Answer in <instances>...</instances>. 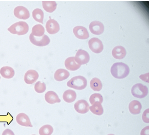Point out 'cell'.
Here are the masks:
<instances>
[{"label": "cell", "instance_id": "cell-28", "mask_svg": "<svg viewBox=\"0 0 149 135\" xmlns=\"http://www.w3.org/2000/svg\"><path fill=\"white\" fill-rule=\"evenodd\" d=\"M103 98L102 95L99 93H95L91 95L89 101L91 105H93L96 102H99L100 104L102 103Z\"/></svg>", "mask_w": 149, "mask_h": 135}, {"label": "cell", "instance_id": "cell-16", "mask_svg": "<svg viewBox=\"0 0 149 135\" xmlns=\"http://www.w3.org/2000/svg\"><path fill=\"white\" fill-rule=\"evenodd\" d=\"M45 99L47 102L51 104L59 103L61 101L57 94L52 91H48L45 94Z\"/></svg>", "mask_w": 149, "mask_h": 135}, {"label": "cell", "instance_id": "cell-23", "mask_svg": "<svg viewBox=\"0 0 149 135\" xmlns=\"http://www.w3.org/2000/svg\"><path fill=\"white\" fill-rule=\"evenodd\" d=\"M90 111L94 114L101 116L104 113V109L100 103L96 102L89 107Z\"/></svg>", "mask_w": 149, "mask_h": 135}, {"label": "cell", "instance_id": "cell-27", "mask_svg": "<svg viewBox=\"0 0 149 135\" xmlns=\"http://www.w3.org/2000/svg\"><path fill=\"white\" fill-rule=\"evenodd\" d=\"M52 127L49 125H45L42 127L39 130L40 135H51L53 132Z\"/></svg>", "mask_w": 149, "mask_h": 135}, {"label": "cell", "instance_id": "cell-17", "mask_svg": "<svg viewBox=\"0 0 149 135\" xmlns=\"http://www.w3.org/2000/svg\"><path fill=\"white\" fill-rule=\"evenodd\" d=\"M129 108L130 112L131 114L137 115L140 113L142 106L139 102L134 100L130 102Z\"/></svg>", "mask_w": 149, "mask_h": 135}, {"label": "cell", "instance_id": "cell-1", "mask_svg": "<svg viewBox=\"0 0 149 135\" xmlns=\"http://www.w3.org/2000/svg\"><path fill=\"white\" fill-rule=\"evenodd\" d=\"M130 72V69L128 66L122 62L114 63L111 68L112 75L117 79H122L126 77Z\"/></svg>", "mask_w": 149, "mask_h": 135}, {"label": "cell", "instance_id": "cell-33", "mask_svg": "<svg viewBox=\"0 0 149 135\" xmlns=\"http://www.w3.org/2000/svg\"><path fill=\"white\" fill-rule=\"evenodd\" d=\"M107 135H115L113 134H108Z\"/></svg>", "mask_w": 149, "mask_h": 135}, {"label": "cell", "instance_id": "cell-2", "mask_svg": "<svg viewBox=\"0 0 149 135\" xmlns=\"http://www.w3.org/2000/svg\"><path fill=\"white\" fill-rule=\"evenodd\" d=\"M87 84L86 79L79 76L73 77L67 83L68 87L75 90H81L84 89Z\"/></svg>", "mask_w": 149, "mask_h": 135}, {"label": "cell", "instance_id": "cell-10", "mask_svg": "<svg viewBox=\"0 0 149 135\" xmlns=\"http://www.w3.org/2000/svg\"><path fill=\"white\" fill-rule=\"evenodd\" d=\"M89 107L87 102L83 100L77 101L74 105L75 110L77 113L81 114H85L88 112Z\"/></svg>", "mask_w": 149, "mask_h": 135}, {"label": "cell", "instance_id": "cell-11", "mask_svg": "<svg viewBox=\"0 0 149 135\" xmlns=\"http://www.w3.org/2000/svg\"><path fill=\"white\" fill-rule=\"evenodd\" d=\"M47 31L50 34H54L58 32L60 26L58 22L55 20L50 19L47 22L46 25Z\"/></svg>", "mask_w": 149, "mask_h": 135}, {"label": "cell", "instance_id": "cell-26", "mask_svg": "<svg viewBox=\"0 0 149 135\" xmlns=\"http://www.w3.org/2000/svg\"><path fill=\"white\" fill-rule=\"evenodd\" d=\"M44 13L41 9H36L33 12V17L34 19L37 22L43 24Z\"/></svg>", "mask_w": 149, "mask_h": 135}, {"label": "cell", "instance_id": "cell-4", "mask_svg": "<svg viewBox=\"0 0 149 135\" xmlns=\"http://www.w3.org/2000/svg\"><path fill=\"white\" fill-rule=\"evenodd\" d=\"M133 96L139 99H142L147 96L148 93L147 87L142 84H137L133 86L131 89Z\"/></svg>", "mask_w": 149, "mask_h": 135}, {"label": "cell", "instance_id": "cell-9", "mask_svg": "<svg viewBox=\"0 0 149 135\" xmlns=\"http://www.w3.org/2000/svg\"><path fill=\"white\" fill-rule=\"evenodd\" d=\"M14 13L15 16L20 19L26 20L30 17L29 10L23 6H18L15 8Z\"/></svg>", "mask_w": 149, "mask_h": 135}, {"label": "cell", "instance_id": "cell-31", "mask_svg": "<svg viewBox=\"0 0 149 135\" xmlns=\"http://www.w3.org/2000/svg\"><path fill=\"white\" fill-rule=\"evenodd\" d=\"M2 135H15V134L11 129H6L3 132Z\"/></svg>", "mask_w": 149, "mask_h": 135}, {"label": "cell", "instance_id": "cell-19", "mask_svg": "<svg viewBox=\"0 0 149 135\" xmlns=\"http://www.w3.org/2000/svg\"><path fill=\"white\" fill-rule=\"evenodd\" d=\"M70 76V73L67 70L60 69L56 71L54 74V78L58 81H61L66 80Z\"/></svg>", "mask_w": 149, "mask_h": 135}, {"label": "cell", "instance_id": "cell-30", "mask_svg": "<svg viewBox=\"0 0 149 135\" xmlns=\"http://www.w3.org/2000/svg\"><path fill=\"white\" fill-rule=\"evenodd\" d=\"M143 120L146 123H149V109L145 110L143 115Z\"/></svg>", "mask_w": 149, "mask_h": 135}, {"label": "cell", "instance_id": "cell-21", "mask_svg": "<svg viewBox=\"0 0 149 135\" xmlns=\"http://www.w3.org/2000/svg\"><path fill=\"white\" fill-rule=\"evenodd\" d=\"M77 95L74 90H69L65 91L63 96L64 100L68 103H72L76 100Z\"/></svg>", "mask_w": 149, "mask_h": 135}, {"label": "cell", "instance_id": "cell-7", "mask_svg": "<svg viewBox=\"0 0 149 135\" xmlns=\"http://www.w3.org/2000/svg\"><path fill=\"white\" fill-rule=\"evenodd\" d=\"M90 56L88 53L84 50L79 49L77 52L74 57L76 62L78 65H81L87 64L89 61Z\"/></svg>", "mask_w": 149, "mask_h": 135}, {"label": "cell", "instance_id": "cell-15", "mask_svg": "<svg viewBox=\"0 0 149 135\" xmlns=\"http://www.w3.org/2000/svg\"><path fill=\"white\" fill-rule=\"evenodd\" d=\"M127 54L126 50L122 46H117L114 47L112 51V54L113 57L117 59L124 58Z\"/></svg>", "mask_w": 149, "mask_h": 135}, {"label": "cell", "instance_id": "cell-13", "mask_svg": "<svg viewBox=\"0 0 149 135\" xmlns=\"http://www.w3.org/2000/svg\"><path fill=\"white\" fill-rule=\"evenodd\" d=\"M38 77V74L36 71L30 70H28L25 74L24 80L27 84H32L37 81Z\"/></svg>", "mask_w": 149, "mask_h": 135}, {"label": "cell", "instance_id": "cell-29", "mask_svg": "<svg viewBox=\"0 0 149 135\" xmlns=\"http://www.w3.org/2000/svg\"><path fill=\"white\" fill-rule=\"evenodd\" d=\"M34 88L35 91L37 93H42L46 90V84L44 83L38 81L35 84Z\"/></svg>", "mask_w": 149, "mask_h": 135}, {"label": "cell", "instance_id": "cell-20", "mask_svg": "<svg viewBox=\"0 0 149 135\" xmlns=\"http://www.w3.org/2000/svg\"><path fill=\"white\" fill-rule=\"evenodd\" d=\"M0 74L3 78L10 79L13 78L15 75L14 70L9 66L3 67L0 70Z\"/></svg>", "mask_w": 149, "mask_h": 135}, {"label": "cell", "instance_id": "cell-25", "mask_svg": "<svg viewBox=\"0 0 149 135\" xmlns=\"http://www.w3.org/2000/svg\"><path fill=\"white\" fill-rule=\"evenodd\" d=\"M45 31L44 28L41 25H36L33 28L32 34L36 37H41L44 35Z\"/></svg>", "mask_w": 149, "mask_h": 135}, {"label": "cell", "instance_id": "cell-35", "mask_svg": "<svg viewBox=\"0 0 149 135\" xmlns=\"http://www.w3.org/2000/svg\"><path fill=\"white\" fill-rule=\"evenodd\" d=\"M36 135L33 134V135Z\"/></svg>", "mask_w": 149, "mask_h": 135}, {"label": "cell", "instance_id": "cell-12", "mask_svg": "<svg viewBox=\"0 0 149 135\" xmlns=\"http://www.w3.org/2000/svg\"><path fill=\"white\" fill-rule=\"evenodd\" d=\"M73 33L75 36L80 39H87L89 37L87 29L82 26H77L73 29Z\"/></svg>", "mask_w": 149, "mask_h": 135}, {"label": "cell", "instance_id": "cell-6", "mask_svg": "<svg viewBox=\"0 0 149 135\" xmlns=\"http://www.w3.org/2000/svg\"><path fill=\"white\" fill-rule=\"evenodd\" d=\"M90 49L94 53L99 54L103 51L104 46L102 42L97 38L91 39L88 42Z\"/></svg>", "mask_w": 149, "mask_h": 135}, {"label": "cell", "instance_id": "cell-18", "mask_svg": "<svg viewBox=\"0 0 149 135\" xmlns=\"http://www.w3.org/2000/svg\"><path fill=\"white\" fill-rule=\"evenodd\" d=\"M66 68L70 71H75L79 69L81 65H78L76 62L74 57H70L67 58L65 61Z\"/></svg>", "mask_w": 149, "mask_h": 135}, {"label": "cell", "instance_id": "cell-8", "mask_svg": "<svg viewBox=\"0 0 149 135\" xmlns=\"http://www.w3.org/2000/svg\"><path fill=\"white\" fill-rule=\"evenodd\" d=\"M91 32L95 35H99L102 34L104 31V26L103 24L98 21L92 22L89 27Z\"/></svg>", "mask_w": 149, "mask_h": 135}, {"label": "cell", "instance_id": "cell-5", "mask_svg": "<svg viewBox=\"0 0 149 135\" xmlns=\"http://www.w3.org/2000/svg\"><path fill=\"white\" fill-rule=\"evenodd\" d=\"M29 39L31 43L38 46H44L48 45L50 42L49 37L45 35L41 37H37L31 33L29 36Z\"/></svg>", "mask_w": 149, "mask_h": 135}, {"label": "cell", "instance_id": "cell-22", "mask_svg": "<svg viewBox=\"0 0 149 135\" xmlns=\"http://www.w3.org/2000/svg\"><path fill=\"white\" fill-rule=\"evenodd\" d=\"M44 9L47 12L52 13L56 8L57 4L55 1H42Z\"/></svg>", "mask_w": 149, "mask_h": 135}, {"label": "cell", "instance_id": "cell-32", "mask_svg": "<svg viewBox=\"0 0 149 135\" xmlns=\"http://www.w3.org/2000/svg\"><path fill=\"white\" fill-rule=\"evenodd\" d=\"M149 126L144 128L141 132V135H149Z\"/></svg>", "mask_w": 149, "mask_h": 135}, {"label": "cell", "instance_id": "cell-14", "mask_svg": "<svg viewBox=\"0 0 149 135\" xmlns=\"http://www.w3.org/2000/svg\"><path fill=\"white\" fill-rule=\"evenodd\" d=\"M16 121L18 124L21 126L33 127L28 116L24 113L18 114L16 117Z\"/></svg>", "mask_w": 149, "mask_h": 135}, {"label": "cell", "instance_id": "cell-34", "mask_svg": "<svg viewBox=\"0 0 149 135\" xmlns=\"http://www.w3.org/2000/svg\"><path fill=\"white\" fill-rule=\"evenodd\" d=\"M1 76H0V80H1Z\"/></svg>", "mask_w": 149, "mask_h": 135}, {"label": "cell", "instance_id": "cell-24", "mask_svg": "<svg viewBox=\"0 0 149 135\" xmlns=\"http://www.w3.org/2000/svg\"><path fill=\"white\" fill-rule=\"evenodd\" d=\"M91 88L94 91H99L102 88V84L101 81L97 78L92 79L90 83Z\"/></svg>", "mask_w": 149, "mask_h": 135}, {"label": "cell", "instance_id": "cell-3", "mask_svg": "<svg viewBox=\"0 0 149 135\" xmlns=\"http://www.w3.org/2000/svg\"><path fill=\"white\" fill-rule=\"evenodd\" d=\"M29 27L27 24L24 22L20 21L14 24L8 29L10 33L19 35L26 34L29 31Z\"/></svg>", "mask_w": 149, "mask_h": 135}]
</instances>
